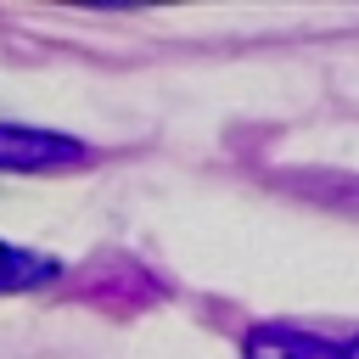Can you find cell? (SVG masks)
<instances>
[{
  "instance_id": "cell-2",
  "label": "cell",
  "mask_w": 359,
  "mask_h": 359,
  "mask_svg": "<svg viewBox=\"0 0 359 359\" xmlns=\"http://www.w3.org/2000/svg\"><path fill=\"white\" fill-rule=\"evenodd\" d=\"M247 359H359V331L331 342L297 325H258L247 331Z\"/></svg>"
},
{
  "instance_id": "cell-3",
  "label": "cell",
  "mask_w": 359,
  "mask_h": 359,
  "mask_svg": "<svg viewBox=\"0 0 359 359\" xmlns=\"http://www.w3.org/2000/svg\"><path fill=\"white\" fill-rule=\"evenodd\" d=\"M56 275H62V264H56V258L0 241V292H34V286H50Z\"/></svg>"
},
{
  "instance_id": "cell-1",
  "label": "cell",
  "mask_w": 359,
  "mask_h": 359,
  "mask_svg": "<svg viewBox=\"0 0 359 359\" xmlns=\"http://www.w3.org/2000/svg\"><path fill=\"white\" fill-rule=\"evenodd\" d=\"M79 163H90V151L56 129L0 123V168L11 174H50V168H79Z\"/></svg>"
}]
</instances>
